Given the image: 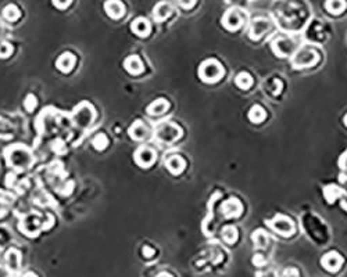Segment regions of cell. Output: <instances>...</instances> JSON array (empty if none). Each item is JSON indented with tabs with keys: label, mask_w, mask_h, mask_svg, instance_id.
Returning <instances> with one entry per match:
<instances>
[{
	"label": "cell",
	"mask_w": 347,
	"mask_h": 277,
	"mask_svg": "<svg viewBox=\"0 0 347 277\" xmlns=\"http://www.w3.org/2000/svg\"><path fill=\"white\" fill-rule=\"evenodd\" d=\"M243 24H244V16H243L242 10L238 9V7L229 9L222 17V25L231 32L240 29Z\"/></svg>",
	"instance_id": "9"
},
{
	"label": "cell",
	"mask_w": 347,
	"mask_h": 277,
	"mask_svg": "<svg viewBox=\"0 0 347 277\" xmlns=\"http://www.w3.org/2000/svg\"><path fill=\"white\" fill-rule=\"evenodd\" d=\"M343 122H345V125H346V126H347V114H346V115H345V118H343Z\"/></svg>",
	"instance_id": "44"
},
{
	"label": "cell",
	"mask_w": 347,
	"mask_h": 277,
	"mask_svg": "<svg viewBox=\"0 0 347 277\" xmlns=\"http://www.w3.org/2000/svg\"><path fill=\"white\" fill-rule=\"evenodd\" d=\"M0 277H7V272L4 270V268L0 266Z\"/></svg>",
	"instance_id": "41"
},
{
	"label": "cell",
	"mask_w": 347,
	"mask_h": 277,
	"mask_svg": "<svg viewBox=\"0 0 347 277\" xmlns=\"http://www.w3.org/2000/svg\"><path fill=\"white\" fill-rule=\"evenodd\" d=\"M221 236H222V240H224L226 244H235L236 240H238V236H239V234H238V230H236L235 226H226V227H224Z\"/></svg>",
	"instance_id": "28"
},
{
	"label": "cell",
	"mask_w": 347,
	"mask_h": 277,
	"mask_svg": "<svg viewBox=\"0 0 347 277\" xmlns=\"http://www.w3.org/2000/svg\"><path fill=\"white\" fill-rule=\"evenodd\" d=\"M20 16H21V13H20L17 6H14V4H9V6H6L4 10H3V17L6 18L7 21H10V22L17 21Z\"/></svg>",
	"instance_id": "29"
},
{
	"label": "cell",
	"mask_w": 347,
	"mask_h": 277,
	"mask_svg": "<svg viewBox=\"0 0 347 277\" xmlns=\"http://www.w3.org/2000/svg\"><path fill=\"white\" fill-rule=\"evenodd\" d=\"M346 0H326L325 1V9H326L328 13L333 14V16L342 14L346 10Z\"/></svg>",
	"instance_id": "24"
},
{
	"label": "cell",
	"mask_w": 347,
	"mask_h": 277,
	"mask_svg": "<svg viewBox=\"0 0 347 277\" xmlns=\"http://www.w3.org/2000/svg\"><path fill=\"white\" fill-rule=\"evenodd\" d=\"M324 197L326 199L328 204H333L338 197H343V196H347V193L343 189H340L339 186L336 184H328L324 187Z\"/></svg>",
	"instance_id": "20"
},
{
	"label": "cell",
	"mask_w": 347,
	"mask_h": 277,
	"mask_svg": "<svg viewBox=\"0 0 347 277\" xmlns=\"http://www.w3.org/2000/svg\"><path fill=\"white\" fill-rule=\"evenodd\" d=\"M6 157H7L9 164L17 169H26L28 166H31L34 161L32 153L25 146H21V144L7 148Z\"/></svg>",
	"instance_id": "2"
},
{
	"label": "cell",
	"mask_w": 347,
	"mask_h": 277,
	"mask_svg": "<svg viewBox=\"0 0 347 277\" xmlns=\"http://www.w3.org/2000/svg\"><path fill=\"white\" fill-rule=\"evenodd\" d=\"M247 117H249V119H250V122H253V123H261V122L265 119L267 113H265V110H264L261 105L256 104V105H253L252 108H250Z\"/></svg>",
	"instance_id": "26"
},
{
	"label": "cell",
	"mask_w": 347,
	"mask_h": 277,
	"mask_svg": "<svg viewBox=\"0 0 347 277\" xmlns=\"http://www.w3.org/2000/svg\"><path fill=\"white\" fill-rule=\"evenodd\" d=\"M21 230L26 236H36L41 230V219L38 218V215H28L24 218L21 223Z\"/></svg>",
	"instance_id": "13"
},
{
	"label": "cell",
	"mask_w": 347,
	"mask_h": 277,
	"mask_svg": "<svg viewBox=\"0 0 347 277\" xmlns=\"http://www.w3.org/2000/svg\"><path fill=\"white\" fill-rule=\"evenodd\" d=\"M52 1H53V4H54L57 9L64 10V9H67V7H68L72 0H52Z\"/></svg>",
	"instance_id": "35"
},
{
	"label": "cell",
	"mask_w": 347,
	"mask_h": 277,
	"mask_svg": "<svg viewBox=\"0 0 347 277\" xmlns=\"http://www.w3.org/2000/svg\"><path fill=\"white\" fill-rule=\"evenodd\" d=\"M224 74H225V69L222 67V64L214 59L203 61L199 67L200 79L207 83H216L224 77Z\"/></svg>",
	"instance_id": "5"
},
{
	"label": "cell",
	"mask_w": 347,
	"mask_h": 277,
	"mask_svg": "<svg viewBox=\"0 0 347 277\" xmlns=\"http://www.w3.org/2000/svg\"><path fill=\"white\" fill-rule=\"evenodd\" d=\"M154 136L161 144H173L182 138V129L174 122H161L154 130Z\"/></svg>",
	"instance_id": "4"
},
{
	"label": "cell",
	"mask_w": 347,
	"mask_h": 277,
	"mask_svg": "<svg viewBox=\"0 0 347 277\" xmlns=\"http://www.w3.org/2000/svg\"><path fill=\"white\" fill-rule=\"evenodd\" d=\"M92 146H93L96 150L102 151V150H104V148L108 146V138H107V136H106L104 133H99V135H96L93 140H92Z\"/></svg>",
	"instance_id": "31"
},
{
	"label": "cell",
	"mask_w": 347,
	"mask_h": 277,
	"mask_svg": "<svg viewBox=\"0 0 347 277\" xmlns=\"http://www.w3.org/2000/svg\"><path fill=\"white\" fill-rule=\"evenodd\" d=\"M282 277H299V275H297V270H296V269H286V270L283 272Z\"/></svg>",
	"instance_id": "39"
},
{
	"label": "cell",
	"mask_w": 347,
	"mask_h": 277,
	"mask_svg": "<svg viewBox=\"0 0 347 277\" xmlns=\"http://www.w3.org/2000/svg\"><path fill=\"white\" fill-rule=\"evenodd\" d=\"M265 90L271 96H278L282 90V80L278 78H272L265 83Z\"/></svg>",
	"instance_id": "30"
},
{
	"label": "cell",
	"mask_w": 347,
	"mask_h": 277,
	"mask_svg": "<svg viewBox=\"0 0 347 277\" xmlns=\"http://www.w3.org/2000/svg\"><path fill=\"white\" fill-rule=\"evenodd\" d=\"M157 277H174L173 275H170V273H165V272H163V273H160Z\"/></svg>",
	"instance_id": "42"
},
{
	"label": "cell",
	"mask_w": 347,
	"mask_h": 277,
	"mask_svg": "<svg viewBox=\"0 0 347 277\" xmlns=\"http://www.w3.org/2000/svg\"><path fill=\"white\" fill-rule=\"evenodd\" d=\"M221 214L226 218V219H234V218H239L243 214V205L242 202L236 197H231V198L225 199L221 205Z\"/></svg>",
	"instance_id": "10"
},
{
	"label": "cell",
	"mask_w": 347,
	"mask_h": 277,
	"mask_svg": "<svg viewBox=\"0 0 347 277\" xmlns=\"http://www.w3.org/2000/svg\"><path fill=\"white\" fill-rule=\"evenodd\" d=\"M176 1H178V4H179L182 9L189 10L192 9V7H195V4H196L197 0H176Z\"/></svg>",
	"instance_id": "34"
},
{
	"label": "cell",
	"mask_w": 347,
	"mask_h": 277,
	"mask_svg": "<svg viewBox=\"0 0 347 277\" xmlns=\"http://www.w3.org/2000/svg\"><path fill=\"white\" fill-rule=\"evenodd\" d=\"M339 165H340V168H342L345 172H347V151L343 154V156L340 157V159H339Z\"/></svg>",
	"instance_id": "38"
},
{
	"label": "cell",
	"mask_w": 347,
	"mask_h": 277,
	"mask_svg": "<svg viewBox=\"0 0 347 277\" xmlns=\"http://www.w3.org/2000/svg\"><path fill=\"white\" fill-rule=\"evenodd\" d=\"M267 226H269L275 233L281 234L283 237H290L295 233V223L292 219H289L285 215H277L269 220H265Z\"/></svg>",
	"instance_id": "6"
},
{
	"label": "cell",
	"mask_w": 347,
	"mask_h": 277,
	"mask_svg": "<svg viewBox=\"0 0 347 277\" xmlns=\"http://www.w3.org/2000/svg\"><path fill=\"white\" fill-rule=\"evenodd\" d=\"M56 65H57V68L63 71V72H69L71 69L74 68V65H75V57H74V54H71V53L61 54L60 57H59V60H57V62H56Z\"/></svg>",
	"instance_id": "23"
},
{
	"label": "cell",
	"mask_w": 347,
	"mask_h": 277,
	"mask_svg": "<svg viewBox=\"0 0 347 277\" xmlns=\"http://www.w3.org/2000/svg\"><path fill=\"white\" fill-rule=\"evenodd\" d=\"M24 104H25L26 110L29 111V113H32L35 110V105H36V99H35L32 95H28L26 96L25 101H24Z\"/></svg>",
	"instance_id": "33"
},
{
	"label": "cell",
	"mask_w": 347,
	"mask_h": 277,
	"mask_svg": "<svg viewBox=\"0 0 347 277\" xmlns=\"http://www.w3.org/2000/svg\"><path fill=\"white\" fill-rule=\"evenodd\" d=\"M168 108H170V103L165 99H157L153 103L149 104L146 111H148L149 115H154L156 117V115H161L165 111H168Z\"/></svg>",
	"instance_id": "22"
},
{
	"label": "cell",
	"mask_w": 347,
	"mask_h": 277,
	"mask_svg": "<svg viewBox=\"0 0 347 277\" xmlns=\"http://www.w3.org/2000/svg\"><path fill=\"white\" fill-rule=\"evenodd\" d=\"M235 83H236V86L239 87V89L247 90V89H250L253 85L252 75H250L249 72H239V74L236 75V78H235Z\"/></svg>",
	"instance_id": "27"
},
{
	"label": "cell",
	"mask_w": 347,
	"mask_h": 277,
	"mask_svg": "<svg viewBox=\"0 0 347 277\" xmlns=\"http://www.w3.org/2000/svg\"><path fill=\"white\" fill-rule=\"evenodd\" d=\"M173 6H171V3H168V1H160V3H157L156 7L153 9V17H154V20L156 21H158V22H161V21H165L167 18L170 17L171 14H173Z\"/></svg>",
	"instance_id": "16"
},
{
	"label": "cell",
	"mask_w": 347,
	"mask_h": 277,
	"mask_svg": "<svg viewBox=\"0 0 347 277\" xmlns=\"http://www.w3.org/2000/svg\"><path fill=\"white\" fill-rule=\"evenodd\" d=\"M257 277H278V275L275 272L269 270V272H264V273H260Z\"/></svg>",
	"instance_id": "40"
},
{
	"label": "cell",
	"mask_w": 347,
	"mask_h": 277,
	"mask_svg": "<svg viewBox=\"0 0 347 277\" xmlns=\"http://www.w3.org/2000/svg\"><path fill=\"white\" fill-rule=\"evenodd\" d=\"M342 208H343V209H346V211H347V198L342 201Z\"/></svg>",
	"instance_id": "43"
},
{
	"label": "cell",
	"mask_w": 347,
	"mask_h": 277,
	"mask_svg": "<svg viewBox=\"0 0 347 277\" xmlns=\"http://www.w3.org/2000/svg\"><path fill=\"white\" fill-rule=\"evenodd\" d=\"M96 113L93 110V107L90 104L82 103L78 105L74 111L72 119L75 122V125L79 128H87L92 122L95 121Z\"/></svg>",
	"instance_id": "7"
},
{
	"label": "cell",
	"mask_w": 347,
	"mask_h": 277,
	"mask_svg": "<svg viewBox=\"0 0 347 277\" xmlns=\"http://www.w3.org/2000/svg\"><path fill=\"white\" fill-rule=\"evenodd\" d=\"M265 258L261 255V254H256L254 257H253V263L256 265V266H264L265 265Z\"/></svg>",
	"instance_id": "36"
},
{
	"label": "cell",
	"mask_w": 347,
	"mask_h": 277,
	"mask_svg": "<svg viewBox=\"0 0 347 277\" xmlns=\"http://www.w3.org/2000/svg\"><path fill=\"white\" fill-rule=\"evenodd\" d=\"M157 154L153 148L150 147H139L133 156L135 162L140 166V168H149L154 164L156 161Z\"/></svg>",
	"instance_id": "11"
},
{
	"label": "cell",
	"mask_w": 347,
	"mask_h": 277,
	"mask_svg": "<svg viewBox=\"0 0 347 277\" xmlns=\"http://www.w3.org/2000/svg\"><path fill=\"white\" fill-rule=\"evenodd\" d=\"M321 265L326 269L328 272H332V273H333V272H338L339 269L342 268L343 258H342V255L338 254L336 251H330L322 257Z\"/></svg>",
	"instance_id": "12"
},
{
	"label": "cell",
	"mask_w": 347,
	"mask_h": 277,
	"mask_svg": "<svg viewBox=\"0 0 347 277\" xmlns=\"http://www.w3.org/2000/svg\"><path fill=\"white\" fill-rule=\"evenodd\" d=\"M272 29V22L268 18L257 17L253 20L249 26V36L253 40H260L265 34H268Z\"/></svg>",
	"instance_id": "8"
},
{
	"label": "cell",
	"mask_w": 347,
	"mask_h": 277,
	"mask_svg": "<svg viewBox=\"0 0 347 277\" xmlns=\"http://www.w3.org/2000/svg\"><path fill=\"white\" fill-rule=\"evenodd\" d=\"M165 168L173 175H181L185 171V168H186V162H185V159L181 156L174 154V156L168 157L165 159Z\"/></svg>",
	"instance_id": "15"
},
{
	"label": "cell",
	"mask_w": 347,
	"mask_h": 277,
	"mask_svg": "<svg viewBox=\"0 0 347 277\" xmlns=\"http://www.w3.org/2000/svg\"><path fill=\"white\" fill-rule=\"evenodd\" d=\"M128 133H130V138L138 140V141H142V140H145V138L149 136V129L148 126H146L142 121H135L130 126Z\"/></svg>",
	"instance_id": "17"
},
{
	"label": "cell",
	"mask_w": 347,
	"mask_h": 277,
	"mask_svg": "<svg viewBox=\"0 0 347 277\" xmlns=\"http://www.w3.org/2000/svg\"><path fill=\"white\" fill-rule=\"evenodd\" d=\"M13 53V46L9 42H1L0 43V59H6Z\"/></svg>",
	"instance_id": "32"
},
{
	"label": "cell",
	"mask_w": 347,
	"mask_h": 277,
	"mask_svg": "<svg viewBox=\"0 0 347 277\" xmlns=\"http://www.w3.org/2000/svg\"><path fill=\"white\" fill-rule=\"evenodd\" d=\"M106 14L113 20H118L125 14V7L120 0H107L104 3Z\"/></svg>",
	"instance_id": "14"
},
{
	"label": "cell",
	"mask_w": 347,
	"mask_h": 277,
	"mask_svg": "<svg viewBox=\"0 0 347 277\" xmlns=\"http://www.w3.org/2000/svg\"><path fill=\"white\" fill-rule=\"evenodd\" d=\"M124 67H125V69H127L130 74H132V75H139V74H142L143 69H145L142 60L139 59L138 56H135V54L125 59V61H124Z\"/></svg>",
	"instance_id": "18"
},
{
	"label": "cell",
	"mask_w": 347,
	"mask_h": 277,
	"mask_svg": "<svg viewBox=\"0 0 347 277\" xmlns=\"http://www.w3.org/2000/svg\"><path fill=\"white\" fill-rule=\"evenodd\" d=\"M24 277H36V276H34V275H25Z\"/></svg>",
	"instance_id": "45"
},
{
	"label": "cell",
	"mask_w": 347,
	"mask_h": 277,
	"mask_svg": "<svg viewBox=\"0 0 347 277\" xmlns=\"http://www.w3.org/2000/svg\"><path fill=\"white\" fill-rule=\"evenodd\" d=\"M290 59H292V67L293 68L302 69L315 65L321 57H320V54L315 49H312L310 46H303V47H299L297 52Z\"/></svg>",
	"instance_id": "3"
},
{
	"label": "cell",
	"mask_w": 347,
	"mask_h": 277,
	"mask_svg": "<svg viewBox=\"0 0 347 277\" xmlns=\"http://www.w3.org/2000/svg\"><path fill=\"white\" fill-rule=\"evenodd\" d=\"M271 47H272V52L275 53V56L286 59V57H292L297 52V49L300 47V43L293 36L278 35L271 40Z\"/></svg>",
	"instance_id": "1"
},
{
	"label": "cell",
	"mask_w": 347,
	"mask_h": 277,
	"mask_svg": "<svg viewBox=\"0 0 347 277\" xmlns=\"http://www.w3.org/2000/svg\"><path fill=\"white\" fill-rule=\"evenodd\" d=\"M6 263H7V268H9L10 272L16 273L20 270V266H21V254L17 250L11 248L7 251L6 254Z\"/></svg>",
	"instance_id": "21"
},
{
	"label": "cell",
	"mask_w": 347,
	"mask_h": 277,
	"mask_svg": "<svg viewBox=\"0 0 347 277\" xmlns=\"http://www.w3.org/2000/svg\"><path fill=\"white\" fill-rule=\"evenodd\" d=\"M130 29H132V32H135L140 38H146L150 34V22L146 18L139 17L135 21H132Z\"/></svg>",
	"instance_id": "19"
},
{
	"label": "cell",
	"mask_w": 347,
	"mask_h": 277,
	"mask_svg": "<svg viewBox=\"0 0 347 277\" xmlns=\"http://www.w3.org/2000/svg\"><path fill=\"white\" fill-rule=\"evenodd\" d=\"M142 251H143V255H145L146 258H152V257H153V255L156 254V251H154V250H153L152 247H149V245H145Z\"/></svg>",
	"instance_id": "37"
},
{
	"label": "cell",
	"mask_w": 347,
	"mask_h": 277,
	"mask_svg": "<svg viewBox=\"0 0 347 277\" xmlns=\"http://www.w3.org/2000/svg\"><path fill=\"white\" fill-rule=\"evenodd\" d=\"M252 240L256 248L262 250V248H265V247L268 245L269 236L265 233L262 229H259V230H256V232L252 234Z\"/></svg>",
	"instance_id": "25"
}]
</instances>
